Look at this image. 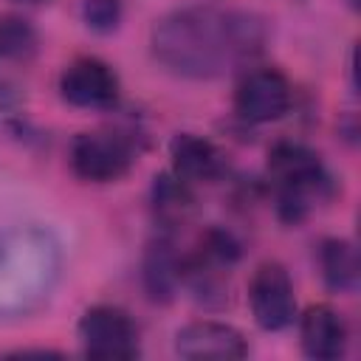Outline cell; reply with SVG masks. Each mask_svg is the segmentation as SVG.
Wrapping results in <instances>:
<instances>
[{"mask_svg":"<svg viewBox=\"0 0 361 361\" xmlns=\"http://www.w3.org/2000/svg\"><path fill=\"white\" fill-rule=\"evenodd\" d=\"M17 113V96L0 82V124H6L8 118H14Z\"/></svg>","mask_w":361,"mask_h":361,"instance_id":"cell-17","label":"cell"},{"mask_svg":"<svg viewBox=\"0 0 361 361\" xmlns=\"http://www.w3.org/2000/svg\"><path fill=\"white\" fill-rule=\"evenodd\" d=\"M175 353L186 361H237L248 355V344L231 324L192 322L175 333Z\"/></svg>","mask_w":361,"mask_h":361,"instance_id":"cell-9","label":"cell"},{"mask_svg":"<svg viewBox=\"0 0 361 361\" xmlns=\"http://www.w3.org/2000/svg\"><path fill=\"white\" fill-rule=\"evenodd\" d=\"M302 350L316 361L341 358L347 350V322L330 305H310L299 322Z\"/></svg>","mask_w":361,"mask_h":361,"instance_id":"cell-11","label":"cell"},{"mask_svg":"<svg viewBox=\"0 0 361 361\" xmlns=\"http://www.w3.org/2000/svg\"><path fill=\"white\" fill-rule=\"evenodd\" d=\"M79 341L85 355L102 361H127L138 355V327L127 310L116 305H93L79 319Z\"/></svg>","mask_w":361,"mask_h":361,"instance_id":"cell-5","label":"cell"},{"mask_svg":"<svg viewBox=\"0 0 361 361\" xmlns=\"http://www.w3.org/2000/svg\"><path fill=\"white\" fill-rule=\"evenodd\" d=\"M319 268L330 290H338V293L353 290L358 285V271H361L355 245L341 237L324 240L319 245Z\"/></svg>","mask_w":361,"mask_h":361,"instance_id":"cell-13","label":"cell"},{"mask_svg":"<svg viewBox=\"0 0 361 361\" xmlns=\"http://www.w3.org/2000/svg\"><path fill=\"white\" fill-rule=\"evenodd\" d=\"M353 3H355V0H353Z\"/></svg>","mask_w":361,"mask_h":361,"instance_id":"cell-19","label":"cell"},{"mask_svg":"<svg viewBox=\"0 0 361 361\" xmlns=\"http://www.w3.org/2000/svg\"><path fill=\"white\" fill-rule=\"evenodd\" d=\"M118 76L116 71L96 59V56H79L73 59L62 76H59V93L68 104L82 110H107L118 102Z\"/></svg>","mask_w":361,"mask_h":361,"instance_id":"cell-8","label":"cell"},{"mask_svg":"<svg viewBox=\"0 0 361 361\" xmlns=\"http://www.w3.org/2000/svg\"><path fill=\"white\" fill-rule=\"evenodd\" d=\"M59 276V245L39 226L0 228V319L42 305Z\"/></svg>","mask_w":361,"mask_h":361,"instance_id":"cell-2","label":"cell"},{"mask_svg":"<svg viewBox=\"0 0 361 361\" xmlns=\"http://www.w3.org/2000/svg\"><path fill=\"white\" fill-rule=\"evenodd\" d=\"M268 178L276 192V212L285 223L305 220L316 203L333 195V178L322 158L299 141H279L271 147Z\"/></svg>","mask_w":361,"mask_h":361,"instance_id":"cell-3","label":"cell"},{"mask_svg":"<svg viewBox=\"0 0 361 361\" xmlns=\"http://www.w3.org/2000/svg\"><path fill=\"white\" fill-rule=\"evenodd\" d=\"M82 17L93 31L107 34L121 23V0H85Z\"/></svg>","mask_w":361,"mask_h":361,"instance_id":"cell-16","label":"cell"},{"mask_svg":"<svg viewBox=\"0 0 361 361\" xmlns=\"http://www.w3.org/2000/svg\"><path fill=\"white\" fill-rule=\"evenodd\" d=\"M20 3H48V0H20Z\"/></svg>","mask_w":361,"mask_h":361,"instance_id":"cell-18","label":"cell"},{"mask_svg":"<svg viewBox=\"0 0 361 361\" xmlns=\"http://www.w3.org/2000/svg\"><path fill=\"white\" fill-rule=\"evenodd\" d=\"M37 28L17 14L0 17V56L3 59H31L37 54Z\"/></svg>","mask_w":361,"mask_h":361,"instance_id":"cell-15","label":"cell"},{"mask_svg":"<svg viewBox=\"0 0 361 361\" xmlns=\"http://www.w3.org/2000/svg\"><path fill=\"white\" fill-rule=\"evenodd\" d=\"M265 20L254 11L183 6L164 14L149 34L152 56L186 79H214L248 62L265 45Z\"/></svg>","mask_w":361,"mask_h":361,"instance_id":"cell-1","label":"cell"},{"mask_svg":"<svg viewBox=\"0 0 361 361\" xmlns=\"http://www.w3.org/2000/svg\"><path fill=\"white\" fill-rule=\"evenodd\" d=\"M141 279L152 302L166 305L175 299L178 288L183 285V257H178L169 240H155L147 245L141 262Z\"/></svg>","mask_w":361,"mask_h":361,"instance_id":"cell-12","label":"cell"},{"mask_svg":"<svg viewBox=\"0 0 361 361\" xmlns=\"http://www.w3.org/2000/svg\"><path fill=\"white\" fill-rule=\"evenodd\" d=\"M169 158H172V172L186 183H212L226 172L223 149L197 133L172 135Z\"/></svg>","mask_w":361,"mask_h":361,"instance_id":"cell-10","label":"cell"},{"mask_svg":"<svg viewBox=\"0 0 361 361\" xmlns=\"http://www.w3.org/2000/svg\"><path fill=\"white\" fill-rule=\"evenodd\" d=\"M152 209L164 226H183L195 212V195L183 178L161 172L152 183Z\"/></svg>","mask_w":361,"mask_h":361,"instance_id":"cell-14","label":"cell"},{"mask_svg":"<svg viewBox=\"0 0 361 361\" xmlns=\"http://www.w3.org/2000/svg\"><path fill=\"white\" fill-rule=\"evenodd\" d=\"M251 316L262 330H285L296 319V296L290 274L282 262H262L248 282Z\"/></svg>","mask_w":361,"mask_h":361,"instance_id":"cell-6","label":"cell"},{"mask_svg":"<svg viewBox=\"0 0 361 361\" xmlns=\"http://www.w3.org/2000/svg\"><path fill=\"white\" fill-rule=\"evenodd\" d=\"M290 82L276 68L248 71L234 90V110L248 124H271L290 110Z\"/></svg>","mask_w":361,"mask_h":361,"instance_id":"cell-7","label":"cell"},{"mask_svg":"<svg viewBox=\"0 0 361 361\" xmlns=\"http://www.w3.org/2000/svg\"><path fill=\"white\" fill-rule=\"evenodd\" d=\"M138 149L133 138L113 130L79 133L71 144V169L90 183H110L130 172Z\"/></svg>","mask_w":361,"mask_h":361,"instance_id":"cell-4","label":"cell"}]
</instances>
